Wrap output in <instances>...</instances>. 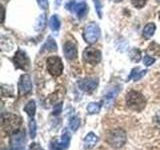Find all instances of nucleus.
Here are the masks:
<instances>
[{
  "label": "nucleus",
  "mask_w": 160,
  "mask_h": 150,
  "mask_svg": "<svg viewBox=\"0 0 160 150\" xmlns=\"http://www.w3.org/2000/svg\"><path fill=\"white\" fill-rule=\"evenodd\" d=\"M1 123L2 128L5 131H7L10 134L18 132V129L22 123L21 117L18 115L11 114V113H2L1 115Z\"/></svg>",
  "instance_id": "f257e3e1"
},
{
  "label": "nucleus",
  "mask_w": 160,
  "mask_h": 150,
  "mask_svg": "<svg viewBox=\"0 0 160 150\" xmlns=\"http://www.w3.org/2000/svg\"><path fill=\"white\" fill-rule=\"evenodd\" d=\"M126 104L130 109L140 112L146 106V99L143 94L135 90H131L126 94Z\"/></svg>",
  "instance_id": "f03ea898"
},
{
  "label": "nucleus",
  "mask_w": 160,
  "mask_h": 150,
  "mask_svg": "<svg viewBox=\"0 0 160 150\" xmlns=\"http://www.w3.org/2000/svg\"><path fill=\"white\" fill-rule=\"evenodd\" d=\"M126 141L127 134L121 128L113 129L107 134V143L115 149L121 148L126 143Z\"/></svg>",
  "instance_id": "7ed1b4c3"
},
{
  "label": "nucleus",
  "mask_w": 160,
  "mask_h": 150,
  "mask_svg": "<svg viewBox=\"0 0 160 150\" xmlns=\"http://www.w3.org/2000/svg\"><path fill=\"white\" fill-rule=\"evenodd\" d=\"M100 34H101L100 28L94 22H90L86 24L83 29V38L89 44H93L96 42L100 37Z\"/></svg>",
  "instance_id": "20e7f679"
},
{
  "label": "nucleus",
  "mask_w": 160,
  "mask_h": 150,
  "mask_svg": "<svg viewBox=\"0 0 160 150\" xmlns=\"http://www.w3.org/2000/svg\"><path fill=\"white\" fill-rule=\"evenodd\" d=\"M46 65H47V70L48 72L52 75L54 77H58L62 74L63 72V63L62 60L58 56H50L48 57L47 61H46Z\"/></svg>",
  "instance_id": "39448f33"
},
{
  "label": "nucleus",
  "mask_w": 160,
  "mask_h": 150,
  "mask_svg": "<svg viewBox=\"0 0 160 150\" xmlns=\"http://www.w3.org/2000/svg\"><path fill=\"white\" fill-rule=\"evenodd\" d=\"M66 9L76 14L79 19L83 18L89 11L88 5L86 4V2L85 1L76 2L75 0H72V1H70L66 4Z\"/></svg>",
  "instance_id": "423d86ee"
},
{
  "label": "nucleus",
  "mask_w": 160,
  "mask_h": 150,
  "mask_svg": "<svg viewBox=\"0 0 160 150\" xmlns=\"http://www.w3.org/2000/svg\"><path fill=\"white\" fill-rule=\"evenodd\" d=\"M101 51L95 47H87L83 51V59L85 62L91 65H96L101 61Z\"/></svg>",
  "instance_id": "0eeeda50"
},
{
  "label": "nucleus",
  "mask_w": 160,
  "mask_h": 150,
  "mask_svg": "<svg viewBox=\"0 0 160 150\" xmlns=\"http://www.w3.org/2000/svg\"><path fill=\"white\" fill-rule=\"evenodd\" d=\"M13 63H14V66L17 69L27 70L30 65V60H29V57L27 56L26 52H24L23 50L19 49L18 51L15 53L13 57Z\"/></svg>",
  "instance_id": "6e6552de"
},
{
  "label": "nucleus",
  "mask_w": 160,
  "mask_h": 150,
  "mask_svg": "<svg viewBox=\"0 0 160 150\" xmlns=\"http://www.w3.org/2000/svg\"><path fill=\"white\" fill-rule=\"evenodd\" d=\"M25 132H16L10 137V150H25Z\"/></svg>",
  "instance_id": "1a4fd4ad"
},
{
  "label": "nucleus",
  "mask_w": 160,
  "mask_h": 150,
  "mask_svg": "<svg viewBox=\"0 0 160 150\" xmlns=\"http://www.w3.org/2000/svg\"><path fill=\"white\" fill-rule=\"evenodd\" d=\"M98 79L97 78H84L79 80L77 82L78 87L85 92H93L98 86Z\"/></svg>",
  "instance_id": "9d476101"
},
{
  "label": "nucleus",
  "mask_w": 160,
  "mask_h": 150,
  "mask_svg": "<svg viewBox=\"0 0 160 150\" xmlns=\"http://www.w3.org/2000/svg\"><path fill=\"white\" fill-rule=\"evenodd\" d=\"M18 89L20 94L22 95H26L32 91V82H31V78L28 74H23L21 75L18 83Z\"/></svg>",
  "instance_id": "9b49d317"
},
{
  "label": "nucleus",
  "mask_w": 160,
  "mask_h": 150,
  "mask_svg": "<svg viewBox=\"0 0 160 150\" xmlns=\"http://www.w3.org/2000/svg\"><path fill=\"white\" fill-rule=\"evenodd\" d=\"M63 53L68 60H74L77 58V47L73 42L67 41L63 45Z\"/></svg>",
  "instance_id": "f8f14e48"
},
{
  "label": "nucleus",
  "mask_w": 160,
  "mask_h": 150,
  "mask_svg": "<svg viewBox=\"0 0 160 150\" xmlns=\"http://www.w3.org/2000/svg\"><path fill=\"white\" fill-rule=\"evenodd\" d=\"M98 136L95 133L93 132H89L86 136H85V138L83 139V146H84V149H91L93 148L95 145H96L98 143Z\"/></svg>",
  "instance_id": "ddd939ff"
},
{
  "label": "nucleus",
  "mask_w": 160,
  "mask_h": 150,
  "mask_svg": "<svg viewBox=\"0 0 160 150\" xmlns=\"http://www.w3.org/2000/svg\"><path fill=\"white\" fill-rule=\"evenodd\" d=\"M120 90H121V88L119 86H116L112 89H110L109 91H107V93L104 95V103L106 104V106H110V105L113 103L115 98H116L117 95L119 94Z\"/></svg>",
  "instance_id": "4468645a"
},
{
  "label": "nucleus",
  "mask_w": 160,
  "mask_h": 150,
  "mask_svg": "<svg viewBox=\"0 0 160 150\" xmlns=\"http://www.w3.org/2000/svg\"><path fill=\"white\" fill-rule=\"evenodd\" d=\"M55 51H57V44L52 37H48L46 41H45V43L42 45L41 49H40V53L55 52Z\"/></svg>",
  "instance_id": "2eb2a0df"
},
{
  "label": "nucleus",
  "mask_w": 160,
  "mask_h": 150,
  "mask_svg": "<svg viewBox=\"0 0 160 150\" xmlns=\"http://www.w3.org/2000/svg\"><path fill=\"white\" fill-rule=\"evenodd\" d=\"M147 73V70H141L139 67H136V68H133L131 70V73L128 76L127 78V81H129L130 79H133L134 81H138L140 80L142 77H144L145 75Z\"/></svg>",
  "instance_id": "dca6fc26"
},
{
  "label": "nucleus",
  "mask_w": 160,
  "mask_h": 150,
  "mask_svg": "<svg viewBox=\"0 0 160 150\" xmlns=\"http://www.w3.org/2000/svg\"><path fill=\"white\" fill-rule=\"evenodd\" d=\"M155 30H156V25L152 22L147 23L143 28V32H142L143 37L145 39H150L154 35Z\"/></svg>",
  "instance_id": "f3484780"
},
{
  "label": "nucleus",
  "mask_w": 160,
  "mask_h": 150,
  "mask_svg": "<svg viewBox=\"0 0 160 150\" xmlns=\"http://www.w3.org/2000/svg\"><path fill=\"white\" fill-rule=\"evenodd\" d=\"M23 109H24V111L27 113L29 117L33 118L35 112H36V104H35V101L34 100H30V101L26 103V105H25Z\"/></svg>",
  "instance_id": "a211bd4d"
},
{
  "label": "nucleus",
  "mask_w": 160,
  "mask_h": 150,
  "mask_svg": "<svg viewBox=\"0 0 160 150\" xmlns=\"http://www.w3.org/2000/svg\"><path fill=\"white\" fill-rule=\"evenodd\" d=\"M45 26H46V15L43 13L39 15L36 22H35V29L37 31H42Z\"/></svg>",
  "instance_id": "6ab92c4d"
},
{
  "label": "nucleus",
  "mask_w": 160,
  "mask_h": 150,
  "mask_svg": "<svg viewBox=\"0 0 160 150\" xmlns=\"http://www.w3.org/2000/svg\"><path fill=\"white\" fill-rule=\"evenodd\" d=\"M101 106H102L101 102H91L87 105L86 110L89 114H96V113L100 112Z\"/></svg>",
  "instance_id": "aec40b11"
},
{
  "label": "nucleus",
  "mask_w": 160,
  "mask_h": 150,
  "mask_svg": "<svg viewBox=\"0 0 160 150\" xmlns=\"http://www.w3.org/2000/svg\"><path fill=\"white\" fill-rule=\"evenodd\" d=\"M49 27L53 31H58L60 28V20L58 15H52L49 19Z\"/></svg>",
  "instance_id": "412c9836"
},
{
  "label": "nucleus",
  "mask_w": 160,
  "mask_h": 150,
  "mask_svg": "<svg viewBox=\"0 0 160 150\" xmlns=\"http://www.w3.org/2000/svg\"><path fill=\"white\" fill-rule=\"evenodd\" d=\"M129 57L133 62H139L141 60V51L138 48H132L129 52Z\"/></svg>",
  "instance_id": "4be33fe9"
},
{
  "label": "nucleus",
  "mask_w": 160,
  "mask_h": 150,
  "mask_svg": "<svg viewBox=\"0 0 160 150\" xmlns=\"http://www.w3.org/2000/svg\"><path fill=\"white\" fill-rule=\"evenodd\" d=\"M80 124H81V121H80V118L78 116H72L69 120V124L68 126L70 128V130L72 131H76V130L79 128Z\"/></svg>",
  "instance_id": "5701e85b"
},
{
  "label": "nucleus",
  "mask_w": 160,
  "mask_h": 150,
  "mask_svg": "<svg viewBox=\"0 0 160 150\" xmlns=\"http://www.w3.org/2000/svg\"><path fill=\"white\" fill-rule=\"evenodd\" d=\"M147 51L148 53L153 55V56H160V45L157 44L156 42H152L148 46Z\"/></svg>",
  "instance_id": "b1692460"
},
{
  "label": "nucleus",
  "mask_w": 160,
  "mask_h": 150,
  "mask_svg": "<svg viewBox=\"0 0 160 150\" xmlns=\"http://www.w3.org/2000/svg\"><path fill=\"white\" fill-rule=\"evenodd\" d=\"M29 135L31 139L36 137V122L33 118H31V120L29 121Z\"/></svg>",
  "instance_id": "393cba45"
},
{
  "label": "nucleus",
  "mask_w": 160,
  "mask_h": 150,
  "mask_svg": "<svg viewBox=\"0 0 160 150\" xmlns=\"http://www.w3.org/2000/svg\"><path fill=\"white\" fill-rule=\"evenodd\" d=\"M66 147L64 146L63 143L58 140H53L51 141V144H50V150H65Z\"/></svg>",
  "instance_id": "a878e982"
},
{
  "label": "nucleus",
  "mask_w": 160,
  "mask_h": 150,
  "mask_svg": "<svg viewBox=\"0 0 160 150\" xmlns=\"http://www.w3.org/2000/svg\"><path fill=\"white\" fill-rule=\"evenodd\" d=\"M132 5L137 9H141L147 3V0H131Z\"/></svg>",
  "instance_id": "bb28decb"
},
{
  "label": "nucleus",
  "mask_w": 160,
  "mask_h": 150,
  "mask_svg": "<svg viewBox=\"0 0 160 150\" xmlns=\"http://www.w3.org/2000/svg\"><path fill=\"white\" fill-rule=\"evenodd\" d=\"M94 4H95V10L98 14V17L101 18L102 17V4L100 0H94Z\"/></svg>",
  "instance_id": "cd10ccee"
},
{
  "label": "nucleus",
  "mask_w": 160,
  "mask_h": 150,
  "mask_svg": "<svg viewBox=\"0 0 160 150\" xmlns=\"http://www.w3.org/2000/svg\"><path fill=\"white\" fill-rule=\"evenodd\" d=\"M154 62H155V58L151 57L149 54H146L143 58V63L145 66H150V65H152Z\"/></svg>",
  "instance_id": "c85d7f7f"
},
{
  "label": "nucleus",
  "mask_w": 160,
  "mask_h": 150,
  "mask_svg": "<svg viewBox=\"0 0 160 150\" xmlns=\"http://www.w3.org/2000/svg\"><path fill=\"white\" fill-rule=\"evenodd\" d=\"M37 3L40 6V8H42L43 10H46L49 7V2L48 0H37Z\"/></svg>",
  "instance_id": "c756f323"
},
{
  "label": "nucleus",
  "mask_w": 160,
  "mask_h": 150,
  "mask_svg": "<svg viewBox=\"0 0 160 150\" xmlns=\"http://www.w3.org/2000/svg\"><path fill=\"white\" fill-rule=\"evenodd\" d=\"M61 112H62V103L60 102V103H57V104L54 106L53 114H54V115H59Z\"/></svg>",
  "instance_id": "7c9ffc66"
},
{
  "label": "nucleus",
  "mask_w": 160,
  "mask_h": 150,
  "mask_svg": "<svg viewBox=\"0 0 160 150\" xmlns=\"http://www.w3.org/2000/svg\"><path fill=\"white\" fill-rule=\"evenodd\" d=\"M60 3H61V0H55V4H56L57 6H59Z\"/></svg>",
  "instance_id": "2f4dec72"
},
{
  "label": "nucleus",
  "mask_w": 160,
  "mask_h": 150,
  "mask_svg": "<svg viewBox=\"0 0 160 150\" xmlns=\"http://www.w3.org/2000/svg\"><path fill=\"white\" fill-rule=\"evenodd\" d=\"M113 1H115V2H121L122 0H113Z\"/></svg>",
  "instance_id": "473e14b6"
},
{
  "label": "nucleus",
  "mask_w": 160,
  "mask_h": 150,
  "mask_svg": "<svg viewBox=\"0 0 160 150\" xmlns=\"http://www.w3.org/2000/svg\"><path fill=\"white\" fill-rule=\"evenodd\" d=\"M159 20H160V13H159Z\"/></svg>",
  "instance_id": "72a5a7b5"
},
{
  "label": "nucleus",
  "mask_w": 160,
  "mask_h": 150,
  "mask_svg": "<svg viewBox=\"0 0 160 150\" xmlns=\"http://www.w3.org/2000/svg\"><path fill=\"white\" fill-rule=\"evenodd\" d=\"M41 150H43V149H41Z\"/></svg>",
  "instance_id": "f704fd0d"
}]
</instances>
